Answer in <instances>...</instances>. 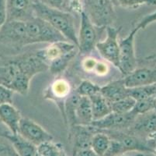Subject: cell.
Segmentation results:
<instances>
[{"instance_id": "obj_41", "label": "cell", "mask_w": 156, "mask_h": 156, "mask_svg": "<svg viewBox=\"0 0 156 156\" xmlns=\"http://www.w3.org/2000/svg\"><path fill=\"white\" fill-rule=\"evenodd\" d=\"M153 111L156 112V95L154 97V99H153Z\"/></svg>"}, {"instance_id": "obj_8", "label": "cell", "mask_w": 156, "mask_h": 156, "mask_svg": "<svg viewBox=\"0 0 156 156\" xmlns=\"http://www.w3.org/2000/svg\"><path fill=\"white\" fill-rule=\"evenodd\" d=\"M106 37L103 41H98L96 48L100 55L114 67H118L119 63V34L121 27L114 28L113 26L106 27Z\"/></svg>"}, {"instance_id": "obj_25", "label": "cell", "mask_w": 156, "mask_h": 156, "mask_svg": "<svg viewBox=\"0 0 156 156\" xmlns=\"http://www.w3.org/2000/svg\"><path fill=\"white\" fill-rule=\"evenodd\" d=\"M110 144V138L105 133L98 131L93 135L91 143V148L99 156H104Z\"/></svg>"}, {"instance_id": "obj_40", "label": "cell", "mask_w": 156, "mask_h": 156, "mask_svg": "<svg viewBox=\"0 0 156 156\" xmlns=\"http://www.w3.org/2000/svg\"><path fill=\"white\" fill-rule=\"evenodd\" d=\"M72 156H99L98 154H96V153L93 151V150L92 148H88V149L83 150V151H80L79 152H77L76 154H75Z\"/></svg>"}, {"instance_id": "obj_5", "label": "cell", "mask_w": 156, "mask_h": 156, "mask_svg": "<svg viewBox=\"0 0 156 156\" xmlns=\"http://www.w3.org/2000/svg\"><path fill=\"white\" fill-rule=\"evenodd\" d=\"M139 30L134 27L124 38L119 41L118 67L124 77L135 70L137 67V59L134 49V38Z\"/></svg>"}, {"instance_id": "obj_12", "label": "cell", "mask_w": 156, "mask_h": 156, "mask_svg": "<svg viewBox=\"0 0 156 156\" xmlns=\"http://www.w3.org/2000/svg\"><path fill=\"white\" fill-rule=\"evenodd\" d=\"M137 116L132 110L126 113L113 112L99 120H93L91 126L99 131H127Z\"/></svg>"}, {"instance_id": "obj_9", "label": "cell", "mask_w": 156, "mask_h": 156, "mask_svg": "<svg viewBox=\"0 0 156 156\" xmlns=\"http://www.w3.org/2000/svg\"><path fill=\"white\" fill-rule=\"evenodd\" d=\"M79 33L78 34V49L82 55L90 53L96 47L97 41V31L96 26L91 22L84 11H82Z\"/></svg>"}, {"instance_id": "obj_27", "label": "cell", "mask_w": 156, "mask_h": 156, "mask_svg": "<svg viewBox=\"0 0 156 156\" xmlns=\"http://www.w3.org/2000/svg\"><path fill=\"white\" fill-rule=\"evenodd\" d=\"M128 94L135 101L154 97L156 95V84L128 88Z\"/></svg>"}, {"instance_id": "obj_43", "label": "cell", "mask_w": 156, "mask_h": 156, "mask_svg": "<svg viewBox=\"0 0 156 156\" xmlns=\"http://www.w3.org/2000/svg\"><path fill=\"white\" fill-rule=\"evenodd\" d=\"M153 154H154V156H156V144L154 148V151H153Z\"/></svg>"}, {"instance_id": "obj_31", "label": "cell", "mask_w": 156, "mask_h": 156, "mask_svg": "<svg viewBox=\"0 0 156 156\" xmlns=\"http://www.w3.org/2000/svg\"><path fill=\"white\" fill-rule=\"evenodd\" d=\"M116 4L124 8L136 9L142 5H156V0H116Z\"/></svg>"}, {"instance_id": "obj_26", "label": "cell", "mask_w": 156, "mask_h": 156, "mask_svg": "<svg viewBox=\"0 0 156 156\" xmlns=\"http://www.w3.org/2000/svg\"><path fill=\"white\" fill-rule=\"evenodd\" d=\"M37 152L41 156H68L63 146L59 143L48 141L37 146Z\"/></svg>"}, {"instance_id": "obj_28", "label": "cell", "mask_w": 156, "mask_h": 156, "mask_svg": "<svg viewBox=\"0 0 156 156\" xmlns=\"http://www.w3.org/2000/svg\"><path fill=\"white\" fill-rule=\"evenodd\" d=\"M100 89L101 87L100 85L89 80H83L76 88L75 91L81 97H90L93 94L100 93Z\"/></svg>"}, {"instance_id": "obj_3", "label": "cell", "mask_w": 156, "mask_h": 156, "mask_svg": "<svg viewBox=\"0 0 156 156\" xmlns=\"http://www.w3.org/2000/svg\"><path fill=\"white\" fill-rule=\"evenodd\" d=\"M96 27L105 28L117 20L114 4L111 0H84V10Z\"/></svg>"}, {"instance_id": "obj_16", "label": "cell", "mask_w": 156, "mask_h": 156, "mask_svg": "<svg viewBox=\"0 0 156 156\" xmlns=\"http://www.w3.org/2000/svg\"><path fill=\"white\" fill-rule=\"evenodd\" d=\"M72 92L71 86L67 80L63 78L56 79L51 86H49L48 89L44 92V98L55 101L58 104L60 110L62 111V116H63L64 123H65V99L68 98Z\"/></svg>"}, {"instance_id": "obj_6", "label": "cell", "mask_w": 156, "mask_h": 156, "mask_svg": "<svg viewBox=\"0 0 156 156\" xmlns=\"http://www.w3.org/2000/svg\"><path fill=\"white\" fill-rule=\"evenodd\" d=\"M0 44L16 49L27 45L26 22L6 21L0 28Z\"/></svg>"}, {"instance_id": "obj_32", "label": "cell", "mask_w": 156, "mask_h": 156, "mask_svg": "<svg viewBox=\"0 0 156 156\" xmlns=\"http://www.w3.org/2000/svg\"><path fill=\"white\" fill-rule=\"evenodd\" d=\"M37 1L52 8L71 13L72 0H37Z\"/></svg>"}, {"instance_id": "obj_44", "label": "cell", "mask_w": 156, "mask_h": 156, "mask_svg": "<svg viewBox=\"0 0 156 156\" xmlns=\"http://www.w3.org/2000/svg\"><path fill=\"white\" fill-rule=\"evenodd\" d=\"M111 1L113 2L114 6H117V4H116V0H111Z\"/></svg>"}, {"instance_id": "obj_36", "label": "cell", "mask_w": 156, "mask_h": 156, "mask_svg": "<svg viewBox=\"0 0 156 156\" xmlns=\"http://www.w3.org/2000/svg\"><path fill=\"white\" fill-rule=\"evenodd\" d=\"M97 62V59L91 56H86L82 61V67L86 72L93 73V70H94V68Z\"/></svg>"}, {"instance_id": "obj_10", "label": "cell", "mask_w": 156, "mask_h": 156, "mask_svg": "<svg viewBox=\"0 0 156 156\" xmlns=\"http://www.w3.org/2000/svg\"><path fill=\"white\" fill-rule=\"evenodd\" d=\"M18 134L37 147L45 142L52 141L54 139L53 136L44 127L27 117L21 118Z\"/></svg>"}, {"instance_id": "obj_29", "label": "cell", "mask_w": 156, "mask_h": 156, "mask_svg": "<svg viewBox=\"0 0 156 156\" xmlns=\"http://www.w3.org/2000/svg\"><path fill=\"white\" fill-rule=\"evenodd\" d=\"M136 101L131 97H127L120 101L110 103L113 112L117 113H126L131 111L135 105Z\"/></svg>"}, {"instance_id": "obj_17", "label": "cell", "mask_w": 156, "mask_h": 156, "mask_svg": "<svg viewBox=\"0 0 156 156\" xmlns=\"http://www.w3.org/2000/svg\"><path fill=\"white\" fill-rule=\"evenodd\" d=\"M77 48L78 47L74 45L73 43H71L68 41H57L50 44L44 49L37 51L36 53L37 54L38 56L41 57L42 59L49 64V63L53 60Z\"/></svg>"}, {"instance_id": "obj_35", "label": "cell", "mask_w": 156, "mask_h": 156, "mask_svg": "<svg viewBox=\"0 0 156 156\" xmlns=\"http://www.w3.org/2000/svg\"><path fill=\"white\" fill-rule=\"evenodd\" d=\"M12 151L14 148L11 143L2 135V131H0V156H4Z\"/></svg>"}, {"instance_id": "obj_1", "label": "cell", "mask_w": 156, "mask_h": 156, "mask_svg": "<svg viewBox=\"0 0 156 156\" xmlns=\"http://www.w3.org/2000/svg\"><path fill=\"white\" fill-rule=\"evenodd\" d=\"M49 65L36 52L0 59V84L14 92L27 95L32 78L46 72Z\"/></svg>"}, {"instance_id": "obj_30", "label": "cell", "mask_w": 156, "mask_h": 156, "mask_svg": "<svg viewBox=\"0 0 156 156\" xmlns=\"http://www.w3.org/2000/svg\"><path fill=\"white\" fill-rule=\"evenodd\" d=\"M154 97L136 101L135 105H134V108L132 109L133 112L136 115H140V114L146 113L147 112L153 111V99H154Z\"/></svg>"}, {"instance_id": "obj_4", "label": "cell", "mask_w": 156, "mask_h": 156, "mask_svg": "<svg viewBox=\"0 0 156 156\" xmlns=\"http://www.w3.org/2000/svg\"><path fill=\"white\" fill-rule=\"evenodd\" d=\"M25 22L27 45L37 43L51 44L57 41H67L61 33L41 18L34 17Z\"/></svg>"}, {"instance_id": "obj_38", "label": "cell", "mask_w": 156, "mask_h": 156, "mask_svg": "<svg viewBox=\"0 0 156 156\" xmlns=\"http://www.w3.org/2000/svg\"><path fill=\"white\" fill-rule=\"evenodd\" d=\"M7 21L6 0H0V28Z\"/></svg>"}, {"instance_id": "obj_22", "label": "cell", "mask_w": 156, "mask_h": 156, "mask_svg": "<svg viewBox=\"0 0 156 156\" xmlns=\"http://www.w3.org/2000/svg\"><path fill=\"white\" fill-rule=\"evenodd\" d=\"M91 101L93 120L103 119L112 112L110 104L100 93L89 97Z\"/></svg>"}, {"instance_id": "obj_42", "label": "cell", "mask_w": 156, "mask_h": 156, "mask_svg": "<svg viewBox=\"0 0 156 156\" xmlns=\"http://www.w3.org/2000/svg\"><path fill=\"white\" fill-rule=\"evenodd\" d=\"M118 156H144V154H142V153H137V154H132V155H126V154H120V155H118Z\"/></svg>"}, {"instance_id": "obj_33", "label": "cell", "mask_w": 156, "mask_h": 156, "mask_svg": "<svg viewBox=\"0 0 156 156\" xmlns=\"http://www.w3.org/2000/svg\"><path fill=\"white\" fill-rule=\"evenodd\" d=\"M14 91L5 86L0 84V106L4 104H12V97Z\"/></svg>"}, {"instance_id": "obj_13", "label": "cell", "mask_w": 156, "mask_h": 156, "mask_svg": "<svg viewBox=\"0 0 156 156\" xmlns=\"http://www.w3.org/2000/svg\"><path fill=\"white\" fill-rule=\"evenodd\" d=\"M126 131L142 139H152L156 135V112L150 111L137 115L132 125Z\"/></svg>"}, {"instance_id": "obj_11", "label": "cell", "mask_w": 156, "mask_h": 156, "mask_svg": "<svg viewBox=\"0 0 156 156\" xmlns=\"http://www.w3.org/2000/svg\"><path fill=\"white\" fill-rule=\"evenodd\" d=\"M150 66L137 67L131 74L124 77V84L128 88L156 84V55L147 57Z\"/></svg>"}, {"instance_id": "obj_34", "label": "cell", "mask_w": 156, "mask_h": 156, "mask_svg": "<svg viewBox=\"0 0 156 156\" xmlns=\"http://www.w3.org/2000/svg\"><path fill=\"white\" fill-rule=\"evenodd\" d=\"M154 22H156V10L142 17L136 24L135 27L140 31L141 29H145L147 26Z\"/></svg>"}, {"instance_id": "obj_2", "label": "cell", "mask_w": 156, "mask_h": 156, "mask_svg": "<svg viewBox=\"0 0 156 156\" xmlns=\"http://www.w3.org/2000/svg\"><path fill=\"white\" fill-rule=\"evenodd\" d=\"M33 10L35 17L44 20L63 35L67 41L78 47L75 18L70 12L48 6L37 0L34 1Z\"/></svg>"}, {"instance_id": "obj_21", "label": "cell", "mask_w": 156, "mask_h": 156, "mask_svg": "<svg viewBox=\"0 0 156 156\" xmlns=\"http://www.w3.org/2000/svg\"><path fill=\"white\" fill-rule=\"evenodd\" d=\"M93 121L91 101L89 97H80L76 111V124L89 126Z\"/></svg>"}, {"instance_id": "obj_19", "label": "cell", "mask_w": 156, "mask_h": 156, "mask_svg": "<svg viewBox=\"0 0 156 156\" xmlns=\"http://www.w3.org/2000/svg\"><path fill=\"white\" fill-rule=\"evenodd\" d=\"M20 112L12 104H4L0 106V122L7 127L13 134H18V129L22 118Z\"/></svg>"}, {"instance_id": "obj_7", "label": "cell", "mask_w": 156, "mask_h": 156, "mask_svg": "<svg viewBox=\"0 0 156 156\" xmlns=\"http://www.w3.org/2000/svg\"><path fill=\"white\" fill-rule=\"evenodd\" d=\"M100 131L107 134L110 139L118 141L124 148L125 153L128 151H137L143 154V153H153L154 151L155 144L152 140L142 139L141 137L130 134L126 131Z\"/></svg>"}, {"instance_id": "obj_18", "label": "cell", "mask_w": 156, "mask_h": 156, "mask_svg": "<svg viewBox=\"0 0 156 156\" xmlns=\"http://www.w3.org/2000/svg\"><path fill=\"white\" fill-rule=\"evenodd\" d=\"M100 94L110 103L120 101L129 97L128 88L124 84V78L116 80L101 87Z\"/></svg>"}, {"instance_id": "obj_23", "label": "cell", "mask_w": 156, "mask_h": 156, "mask_svg": "<svg viewBox=\"0 0 156 156\" xmlns=\"http://www.w3.org/2000/svg\"><path fill=\"white\" fill-rule=\"evenodd\" d=\"M80 97L74 90L65 99L64 109H65V124L68 125L69 129L76 126V111L79 104Z\"/></svg>"}, {"instance_id": "obj_39", "label": "cell", "mask_w": 156, "mask_h": 156, "mask_svg": "<svg viewBox=\"0 0 156 156\" xmlns=\"http://www.w3.org/2000/svg\"><path fill=\"white\" fill-rule=\"evenodd\" d=\"M83 11V6L81 3V0H72V6H71V12H76L81 13Z\"/></svg>"}, {"instance_id": "obj_15", "label": "cell", "mask_w": 156, "mask_h": 156, "mask_svg": "<svg viewBox=\"0 0 156 156\" xmlns=\"http://www.w3.org/2000/svg\"><path fill=\"white\" fill-rule=\"evenodd\" d=\"M34 0H6L7 21H27L34 17Z\"/></svg>"}, {"instance_id": "obj_37", "label": "cell", "mask_w": 156, "mask_h": 156, "mask_svg": "<svg viewBox=\"0 0 156 156\" xmlns=\"http://www.w3.org/2000/svg\"><path fill=\"white\" fill-rule=\"evenodd\" d=\"M109 71H110V67H109L108 64L105 62H103V61L98 60L93 73L96 75L100 76V77H104L109 74Z\"/></svg>"}, {"instance_id": "obj_20", "label": "cell", "mask_w": 156, "mask_h": 156, "mask_svg": "<svg viewBox=\"0 0 156 156\" xmlns=\"http://www.w3.org/2000/svg\"><path fill=\"white\" fill-rule=\"evenodd\" d=\"M2 134L11 143L17 156H36L37 147L24 139L20 134L5 131H2Z\"/></svg>"}, {"instance_id": "obj_24", "label": "cell", "mask_w": 156, "mask_h": 156, "mask_svg": "<svg viewBox=\"0 0 156 156\" xmlns=\"http://www.w3.org/2000/svg\"><path fill=\"white\" fill-rule=\"evenodd\" d=\"M78 54H79L78 48L69 51L68 53L64 54L63 55L60 56L59 58L49 63V64H48L49 65L48 70L54 75L60 74L61 73H62L66 70V68L69 67V63L72 62L74 59L76 58Z\"/></svg>"}, {"instance_id": "obj_14", "label": "cell", "mask_w": 156, "mask_h": 156, "mask_svg": "<svg viewBox=\"0 0 156 156\" xmlns=\"http://www.w3.org/2000/svg\"><path fill=\"white\" fill-rule=\"evenodd\" d=\"M97 132V129L91 125H76L69 129V139L72 144V155L83 150L91 148L93 137Z\"/></svg>"}]
</instances>
